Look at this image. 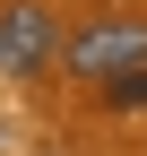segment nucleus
Instances as JSON below:
<instances>
[{"instance_id": "obj_1", "label": "nucleus", "mask_w": 147, "mask_h": 156, "mask_svg": "<svg viewBox=\"0 0 147 156\" xmlns=\"http://www.w3.org/2000/svg\"><path fill=\"white\" fill-rule=\"evenodd\" d=\"M61 52H69V78L121 87V78H138V69H147V26H138V17H95V26H78Z\"/></svg>"}, {"instance_id": "obj_2", "label": "nucleus", "mask_w": 147, "mask_h": 156, "mask_svg": "<svg viewBox=\"0 0 147 156\" xmlns=\"http://www.w3.org/2000/svg\"><path fill=\"white\" fill-rule=\"evenodd\" d=\"M52 52H61V26H52L35 0H9V9H0V69L26 78V69H43Z\"/></svg>"}, {"instance_id": "obj_3", "label": "nucleus", "mask_w": 147, "mask_h": 156, "mask_svg": "<svg viewBox=\"0 0 147 156\" xmlns=\"http://www.w3.org/2000/svg\"><path fill=\"white\" fill-rule=\"evenodd\" d=\"M104 104H113V113H138V104H147V69L121 78V87H104Z\"/></svg>"}]
</instances>
